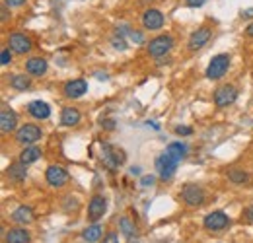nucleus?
Listing matches in <instances>:
<instances>
[{
  "label": "nucleus",
  "mask_w": 253,
  "mask_h": 243,
  "mask_svg": "<svg viewBox=\"0 0 253 243\" xmlns=\"http://www.w3.org/2000/svg\"><path fill=\"white\" fill-rule=\"evenodd\" d=\"M45 177H47V183L51 187H63L64 183L68 181V173L61 165H49L45 171Z\"/></svg>",
  "instance_id": "9b49d317"
},
{
  "label": "nucleus",
  "mask_w": 253,
  "mask_h": 243,
  "mask_svg": "<svg viewBox=\"0 0 253 243\" xmlns=\"http://www.w3.org/2000/svg\"><path fill=\"white\" fill-rule=\"evenodd\" d=\"M140 185H142V187L154 185V177H152V175H146V177H142V179H140Z\"/></svg>",
  "instance_id": "2f4dec72"
},
{
  "label": "nucleus",
  "mask_w": 253,
  "mask_h": 243,
  "mask_svg": "<svg viewBox=\"0 0 253 243\" xmlns=\"http://www.w3.org/2000/svg\"><path fill=\"white\" fill-rule=\"evenodd\" d=\"M181 197L189 206H201L205 202V191L199 185H191V183L185 185L181 191Z\"/></svg>",
  "instance_id": "423d86ee"
},
{
  "label": "nucleus",
  "mask_w": 253,
  "mask_h": 243,
  "mask_svg": "<svg viewBox=\"0 0 253 243\" xmlns=\"http://www.w3.org/2000/svg\"><path fill=\"white\" fill-rule=\"evenodd\" d=\"M26 70L32 74V76H43L47 72V61L45 59H39V57H33L26 62Z\"/></svg>",
  "instance_id": "a211bd4d"
},
{
  "label": "nucleus",
  "mask_w": 253,
  "mask_h": 243,
  "mask_svg": "<svg viewBox=\"0 0 253 243\" xmlns=\"http://www.w3.org/2000/svg\"><path fill=\"white\" fill-rule=\"evenodd\" d=\"M18 124V117L12 109H2L0 111V130L2 132H12Z\"/></svg>",
  "instance_id": "dca6fc26"
},
{
  "label": "nucleus",
  "mask_w": 253,
  "mask_h": 243,
  "mask_svg": "<svg viewBox=\"0 0 253 243\" xmlns=\"http://www.w3.org/2000/svg\"><path fill=\"white\" fill-rule=\"evenodd\" d=\"M6 243H30V232L26 228H12L6 232Z\"/></svg>",
  "instance_id": "f3484780"
},
{
  "label": "nucleus",
  "mask_w": 253,
  "mask_h": 243,
  "mask_svg": "<svg viewBox=\"0 0 253 243\" xmlns=\"http://www.w3.org/2000/svg\"><path fill=\"white\" fill-rule=\"evenodd\" d=\"M244 216H246L250 222H253V204H252V206H248V208L244 210Z\"/></svg>",
  "instance_id": "473e14b6"
},
{
  "label": "nucleus",
  "mask_w": 253,
  "mask_h": 243,
  "mask_svg": "<svg viewBox=\"0 0 253 243\" xmlns=\"http://www.w3.org/2000/svg\"><path fill=\"white\" fill-rule=\"evenodd\" d=\"M236 97H238V90H236L234 86H230V84L220 86L218 90L214 91V103H216L218 107H228V105H232V103L236 101Z\"/></svg>",
  "instance_id": "1a4fd4ad"
},
{
  "label": "nucleus",
  "mask_w": 253,
  "mask_h": 243,
  "mask_svg": "<svg viewBox=\"0 0 253 243\" xmlns=\"http://www.w3.org/2000/svg\"><path fill=\"white\" fill-rule=\"evenodd\" d=\"M209 39H211V28H199L197 31H193L189 37V49L191 51H197V49H201V47H205L207 43H209Z\"/></svg>",
  "instance_id": "ddd939ff"
},
{
  "label": "nucleus",
  "mask_w": 253,
  "mask_h": 243,
  "mask_svg": "<svg viewBox=\"0 0 253 243\" xmlns=\"http://www.w3.org/2000/svg\"><path fill=\"white\" fill-rule=\"evenodd\" d=\"M246 33H248V35H250V37H253V24H250V26H248V28H246Z\"/></svg>",
  "instance_id": "4c0bfd02"
},
{
  "label": "nucleus",
  "mask_w": 253,
  "mask_h": 243,
  "mask_svg": "<svg viewBox=\"0 0 253 243\" xmlns=\"http://www.w3.org/2000/svg\"><path fill=\"white\" fill-rule=\"evenodd\" d=\"M41 158V150L37 148V146H26L24 150H22V154H20V162L22 163H26V165H30V163H33V162H37Z\"/></svg>",
  "instance_id": "4be33fe9"
},
{
  "label": "nucleus",
  "mask_w": 253,
  "mask_h": 243,
  "mask_svg": "<svg viewBox=\"0 0 253 243\" xmlns=\"http://www.w3.org/2000/svg\"><path fill=\"white\" fill-rule=\"evenodd\" d=\"M86 91H88V82L84 78H76V80H72V82H68L64 86V95L66 97H72V99L82 97Z\"/></svg>",
  "instance_id": "4468645a"
},
{
  "label": "nucleus",
  "mask_w": 253,
  "mask_h": 243,
  "mask_svg": "<svg viewBox=\"0 0 253 243\" xmlns=\"http://www.w3.org/2000/svg\"><path fill=\"white\" fill-rule=\"evenodd\" d=\"M101 236H103V228L99 226V224H92V226H88L86 230H84V234H82V238L86 240L88 243H95L101 240Z\"/></svg>",
  "instance_id": "5701e85b"
},
{
  "label": "nucleus",
  "mask_w": 253,
  "mask_h": 243,
  "mask_svg": "<svg viewBox=\"0 0 253 243\" xmlns=\"http://www.w3.org/2000/svg\"><path fill=\"white\" fill-rule=\"evenodd\" d=\"M8 47L12 49V53L16 55H26L32 49V41L24 35V33H12L8 39Z\"/></svg>",
  "instance_id": "9d476101"
},
{
  "label": "nucleus",
  "mask_w": 253,
  "mask_h": 243,
  "mask_svg": "<svg viewBox=\"0 0 253 243\" xmlns=\"http://www.w3.org/2000/svg\"><path fill=\"white\" fill-rule=\"evenodd\" d=\"M119 228H121V234H125L128 240H132V236H136V228L130 222V218H126V216H123L119 220Z\"/></svg>",
  "instance_id": "393cba45"
},
{
  "label": "nucleus",
  "mask_w": 253,
  "mask_h": 243,
  "mask_svg": "<svg viewBox=\"0 0 253 243\" xmlns=\"http://www.w3.org/2000/svg\"><path fill=\"white\" fill-rule=\"evenodd\" d=\"M142 26L146 28V30H160L162 26H164V14L160 12V10H146L144 14H142Z\"/></svg>",
  "instance_id": "f8f14e48"
},
{
  "label": "nucleus",
  "mask_w": 253,
  "mask_h": 243,
  "mask_svg": "<svg viewBox=\"0 0 253 243\" xmlns=\"http://www.w3.org/2000/svg\"><path fill=\"white\" fill-rule=\"evenodd\" d=\"M228 179L232 183L242 185V183H246L250 179V175H248V171H244V169H230V171H228Z\"/></svg>",
  "instance_id": "a878e982"
},
{
  "label": "nucleus",
  "mask_w": 253,
  "mask_h": 243,
  "mask_svg": "<svg viewBox=\"0 0 253 243\" xmlns=\"http://www.w3.org/2000/svg\"><path fill=\"white\" fill-rule=\"evenodd\" d=\"M230 66V57L228 55H216L207 66V78L209 80H220L222 76L228 72Z\"/></svg>",
  "instance_id": "20e7f679"
},
{
  "label": "nucleus",
  "mask_w": 253,
  "mask_h": 243,
  "mask_svg": "<svg viewBox=\"0 0 253 243\" xmlns=\"http://www.w3.org/2000/svg\"><path fill=\"white\" fill-rule=\"evenodd\" d=\"M101 162H103V165H105L107 169L113 171V169H117L119 165L125 163V152H123V150H117V148H113V146H109V144H103Z\"/></svg>",
  "instance_id": "7ed1b4c3"
},
{
  "label": "nucleus",
  "mask_w": 253,
  "mask_h": 243,
  "mask_svg": "<svg viewBox=\"0 0 253 243\" xmlns=\"http://www.w3.org/2000/svg\"><path fill=\"white\" fill-rule=\"evenodd\" d=\"M205 228L207 230H212V232H218V230H224V228H228L230 226V218H228V214L226 212H211L205 216Z\"/></svg>",
  "instance_id": "6e6552de"
},
{
  "label": "nucleus",
  "mask_w": 253,
  "mask_h": 243,
  "mask_svg": "<svg viewBox=\"0 0 253 243\" xmlns=\"http://www.w3.org/2000/svg\"><path fill=\"white\" fill-rule=\"evenodd\" d=\"M130 243H132V242H130ZM134 243H136V242H134Z\"/></svg>",
  "instance_id": "ea45409f"
},
{
  "label": "nucleus",
  "mask_w": 253,
  "mask_h": 243,
  "mask_svg": "<svg viewBox=\"0 0 253 243\" xmlns=\"http://www.w3.org/2000/svg\"><path fill=\"white\" fill-rule=\"evenodd\" d=\"M205 0H187V6H203Z\"/></svg>",
  "instance_id": "e433bc0d"
},
{
  "label": "nucleus",
  "mask_w": 253,
  "mask_h": 243,
  "mask_svg": "<svg viewBox=\"0 0 253 243\" xmlns=\"http://www.w3.org/2000/svg\"><path fill=\"white\" fill-rule=\"evenodd\" d=\"M253 16V8L252 10H244V18H252Z\"/></svg>",
  "instance_id": "58836bf2"
},
{
  "label": "nucleus",
  "mask_w": 253,
  "mask_h": 243,
  "mask_svg": "<svg viewBox=\"0 0 253 243\" xmlns=\"http://www.w3.org/2000/svg\"><path fill=\"white\" fill-rule=\"evenodd\" d=\"M107 212V199L103 195H94L90 199V204H88V216L92 222H97L99 218H103V214Z\"/></svg>",
  "instance_id": "0eeeda50"
},
{
  "label": "nucleus",
  "mask_w": 253,
  "mask_h": 243,
  "mask_svg": "<svg viewBox=\"0 0 253 243\" xmlns=\"http://www.w3.org/2000/svg\"><path fill=\"white\" fill-rule=\"evenodd\" d=\"M10 86L14 88V90H28L30 86H32V80L26 76V74H16V76H12V80H10Z\"/></svg>",
  "instance_id": "b1692460"
},
{
  "label": "nucleus",
  "mask_w": 253,
  "mask_h": 243,
  "mask_svg": "<svg viewBox=\"0 0 253 243\" xmlns=\"http://www.w3.org/2000/svg\"><path fill=\"white\" fill-rule=\"evenodd\" d=\"M12 49L8 47V49H2V55H0V64L2 66H6V64H10V61H12V53H10Z\"/></svg>",
  "instance_id": "bb28decb"
},
{
  "label": "nucleus",
  "mask_w": 253,
  "mask_h": 243,
  "mask_svg": "<svg viewBox=\"0 0 253 243\" xmlns=\"http://www.w3.org/2000/svg\"><path fill=\"white\" fill-rule=\"evenodd\" d=\"M101 243H119V236L111 232V234H107V236L103 238V242H101Z\"/></svg>",
  "instance_id": "c756f323"
},
{
  "label": "nucleus",
  "mask_w": 253,
  "mask_h": 243,
  "mask_svg": "<svg viewBox=\"0 0 253 243\" xmlns=\"http://www.w3.org/2000/svg\"><path fill=\"white\" fill-rule=\"evenodd\" d=\"M26 0H4V4L8 6V8H18V6H22Z\"/></svg>",
  "instance_id": "7c9ffc66"
},
{
  "label": "nucleus",
  "mask_w": 253,
  "mask_h": 243,
  "mask_svg": "<svg viewBox=\"0 0 253 243\" xmlns=\"http://www.w3.org/2000/svg\"><path fill=\"white\" fill-rule=\"evenodd\" d=\"M113 47L115 49H119V51H125L126 49V43H125V39H121V37H113Z\"/></svg>",
  "instance_id": "cd10ccee"
},
{
  "label": "nucleus",
  "mask_w": 253,
  "mask_h": 243,
  "mask_svg": "<svg viewBox=\"0 0 253 243\" xmlns=\"http://www.w3.org/2000/svg\"><path fill=\"white\" fill-rule=\"evenodd\" d=\"M26 175H28V169H26V163H22V162L12 163V165L8 167V177H10V181L22 183L26 179Z\"/></svg>",
  "instance_id": "aec40b11"
},
{
  "label": "nucleus",
  "mask_w": 253,
  "mask_h": 243,
  "mask_svg": "<svg viewBox=\"0 0 253 243\" xmlns=\"http://www.w3.org/2000/svg\"><path fill=\"white\" fill-rule=\"evenodd\" d=\"M28 113L32 115L33 119L43 121V119H49L51 107H49V103H45V101H41V99H35V101H32V103L28 105Z\"/></svg>",
  "instance_id": "2eb2a0df"
},
{
  "label": "nucleus",
  "mask_w": 253,
  "mask_h": 243,
  "mask_svg": "<svg viewBox=\"0 0 253 243\" xmlns=\"http://www.w3.org/2000/svg\"><path fill=\"white\" fill-rule=\"evenodd\" d=\"M6 18H8V6H6V4H4V6H2V10H0V20H2V22H4V20H6Z\"/></svg>",
  "instance_id": "72a5a7b5"
},
{
  "label": "nucleus",
  "mask_w": 253,
  "mask_h": 243,
  "mask_svg": "<svg viewBox=\"0 0 253 243\" xmlns=\"http://www.w3.org/2000/svg\"><path fill=\"white\" fill-rule=\"evenodd\" d=\"M12 220H14L16 224H22V226L32 224L33 222V210L30 208V206H18V208L12 212Z\"/></svg>",
  "instance_id": "6ab92c4d"
},
{
  "label": "nucleus",
  "mask_w": 253,
  "mask_h": 243,
  "mask_svg": "<svg viewBox=\"0 0 253 243\" xmlns=\"http://www.w3.org/2000/svg\"><path fill=\"white\" fill-rule=\"evenodd\" d=\"M41 128L37 126V124H32V122H26V124H22L20 128H18V132H16V140L20 142V144H24V146H32L35 144L39 138H41Z\"/></svg>",
  "instance_id": "39448f33"
},
{
  "label": "nucleus",
  "mask_w": 253,
  "mask_h": 243,
  "mask_svg": "<svg viewBox=\"0 0 253 243\" xmlns=\"http://www.w3.org/2000/svg\"><path fill=\"white\" fill-rule=\"evenodd\" d=\"M130 39L136 41V43H142V35H140V33H134V31H132V33H130Z\"/></svg>",
  "instance_id": "c9c22d12"
},
{
  "label": "nucleus",
  "mask_w": 253,
  "mask_h": 243,
  "mask_svg": "<svg viewBox=\"0 0 253 243\" xmlns=\"http://www.w3.org/2000/svg\"><path fill=\"white\" fill-rule=\"evenodd\" d=\"M179 162L181 160H177L173 154H169L168 150H164V152L160 154L158 158H156V169H158L160 179H164V181L171 179L175 169H177V165H179Z\"/></svg>",
  "instance_id": "f257e3e1"
},
{
  "label": "nucleus",
  "mask_w": 253,
  "mask_h": 243,
  "mask_svg": "<svg viewBox=\"0 0 253 243\" xmlns=\"http://www.w3.org/2000/svg\"><path fill=\"white\" fill-rule=\"evenodd\" d=\"M101 124H103L107 130H113V128H115V121H111V119H109V121H103Z\"/></svg>",
  "instance_id": "f704fd0d"
},
{
  "label": "nucleus",
  "mask_w": 253,
  "mask_h": 243,
  "mask_svg": "<svg viewBox=\"0 0 253 243\" xmlns=\"http://www.w3.org/2000/svg\"><path fill=\"white\" fill-rule=\"evenodd\" d=\"M175 134H179V136H189V134H193V128H189V126H175Z\"/></svg>",
  "instance_id": "c85d7f7f"
},
{
  "label": "nucleus",
  "mask_w": 253,
  "mask_h": 243,
  "mask_svg": "<svg viewBox=\"0 0 253 243\" xmlns=\"http://www.w3.org/2000/svg\"><path fill=\"white\" fill-rule=\"evenodd\" d=\"M171 47H173V37L171 35H158L148 43V53H150V57L160 59V57L168 55L171 51Z\"/></svg>",
  "instance_id": "f03ea898"
},
{
  "label": "nucleus",
  "mask_w": 253,
  "mask_h": 243,
  "mask_svg": "<svg viewBox=\"0 0 253 243\" xmlns=\"http://www.w3.org/2000/svg\"><path fill=\"white\" fill-rule=\"evenodd\" d=\"M61 122L64 126H74L80 122V111L76 107H64L63 115H61Z\"/></svg>",
  "instance_id": "412c9836"
}]
</instances>
